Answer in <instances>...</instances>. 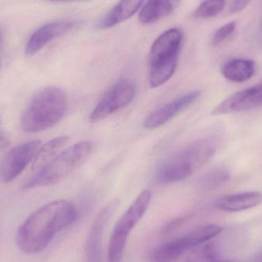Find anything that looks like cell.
I'll return each mask as SVG.
<instances>
[{
  "mask_svg": "<svg viewBox=\"0 0 262 262\" xmlns=\"http://www.w3.org/2000/svg\"><path fill=\"white\" fill-rule=\"evenodd\" d=\"M136 87L132 81L120 80L107 91L92 110L89 121L98 123L128 106L135 97Z\"/></svg>",
  "mask_w": 262,
  "mask_h": 262,
  "instance_id": "cell-8",
  "label": "cell"
},
{
  "mask_svg": "<svg viewBox=\"0 0 262 262\" xmlns=\"http://www.w3.org/2000/svg\"><path fill=\"white\" fill-rule=\"evenodd\" d=\"M69 142V137L66 136L57 137L48 141L45 144L41 145L38 149L33 162H32V169L38 171L52 160L55 156L66 149Z\"/></svg>",
  "mask_w": 262,
  "mask_h": 262,
  "instance_id": "cell-18",
  "label": "cell"
},
{
  "mask_svg": "<svg viewBox=\"0 0 262 262\" xmlns=\"http://www.w3.org/2000/svg\"><path fill=\"white\" fill-rule=\"evenodd\" d=\"M68 106L67 95L62 89L53 86L41 89L23 112L21 129L26 133L47 130L62 119Z\"/></svg>",
  "mask_w": 262,
  "mask_h": 262,
  "instance_id": "cell-3",
  "label": "cell"
},
{
  "mask_svg": "<svg viewBox=\"0 0 262 262\" xmlns=\"http://www.w3.org/2000/svg\"><path fill=\"white\" fill-rule=\"evenodd\" d=\"M143 1L144 0H120L106 15L101 23V28L110 29L129 19L138 12Z\"/></svg>",
  "mask_w": 262,
  "mask_h": 262,
  "instance_id": "cell-17",
  "label": "cell"
},
{
  "mask_svg": "<svg viewBox=\"0 0 262 262\" xmlns=\"http://www.w3.org/2000/svg\"><path fill=\"white\" fill-rule=\"evenodd\" d=\"M118 206V202L117 200L111 202L97 215L89 231L84 248L87 262H101V246L103 234L106 225L116 210Z\"/></svg>",
  "mask_w": 262,
  "mask_h": 262,
  "instance_id": "cell-12",
  "label": "cell"
},
{
  "mask_svg": "<svg viewBox=\"0 0 262 262\" xmlns=\"http://www.w3.org/2000/svg\"><path fill=\"white\" fill-rule=\"evenodd\" d=\"M183 36L180 29H170L152 43L149 53V84L152 89L164 84L175 73Z\"/></svg>",
  "mask_w": 262,
  "mask_h": 262,
  "instance_id": "cell-5",
  "label": "cell"
},
{
  "mask_svg": "<svg viewBox=\"0 0 262 262\" xmlns=\"http://www.w3.org/2000/svg\"><path fill=\"white\" fill-rule=\"evenodd\" d=\"M75 206L66 200H58L37 209L20 226L17 233L18 248L28 254L45 250L54 237L75 223Z\"/></svg>",
  "mask_w": 262,
  "mask_h": 262,
  "instance_id": "cell-1",
  "label": "cell"
},
{
  "mask_svg": "<svg viewBox=\"0 0 262 262\" xmlns=\"http://www.w3.org/2000/svg\"><path fill=\"white\" fill-rule=\"evenodd\" d=\"M216 137L195 140L165 160L157 168L156 178L163 184L183 181L204 166L220 147Z\"/></svg>",
  "mask_w": 262,
  "mask_h": 262,
  "instance_id": "cell-2",
  "label": "cell"
},
{
  "mask_svg": "<svg viewBox=\"0 0 262 262\" xmlns=\"http://www.w3.org/2000/svg\"><path fill=\"white\" fill-rule=\"evenodd\" d=\"M222 230L221 226L217 225L196 228L180 238L166 242L156 248L149 256V262L175 261L187 251L215 238L221 233Z\"/></svg>",
  "mask_w": 262,
  "mask_h": 262,
  "instance_id": "cell-7",
  "label": "cell"
},
{
  "mask_svg": "<svg viewBox=\"0 0 262 262\" xmlns=\"http://www.w3.org/2000/svg\"><path fill=\"white\" fill-rule=\"evenodd\" d=\"M261 83H262V81H261Z\"/></svg>",
  "mask_w": 262,
  "mask_h": 262,
  "instance_id": "cell-29",
  "label": "cell"
},
{
  "mask_svg": "<svg viewBox=\"0 0 262 262\" xmlns=\"http://www.w3.org/2000/svg\"><path fill=\"white\" fill-rule=\"evenodd\" d=\"M255 72V61L247 58H234L227 61L222 69L225 78L235 83L249 81Z\"/></svg>",
  "mask_w": 262,
  "mask_h": 262,
  "instance_id": "cell-16",
  "label": "cell"
},
{
  "mask_svg": "<svg viewBox=\"0 0 262 262\" xmlns=\"http://www.w3.org/2000/svg\"><path fill=\"white\" fill-rule=\"evenodd\" d=\"M252 262H262V249L259 252H257L256 255L252 260Z\"/></svg>",
  "mask_w": 262,
  "mask_h": 262,
  "instance_id": "cell-24",
  "label": "cell"
},
{
  "mask_svg": "<svg viewBox=\"0 0 262 262\" xmlns=\"http://www.w3.org/2000/svg\"><path fill=\"white\" fill-rule=\"evenodd\" d=\"M200 95V91H193L163 104L146 117L143 126L148 130H152L164 125L179 113L195 102Z\"/></svg>",
  "mask_w": 262,
  "mask_h": 262,
  "instance_id": "cell-11",
  "label": "cell"
},
{
  "mask_svg": "<svg viewBox=\"0 0 262 262\" xmlns=\"http://www.w3.org/2000/svg\"><path fill=\"white\" fill-rule=\"evenodd\" d=\"M261 203V192H246L223 197L216 202L215 206L220 210L235 212L252 209Z\"/></svg>",
  "mask_w": 262,
  "mask_h": 262,
  "instance_id": "cell-14",
  "label": "cell"
},
{
  "mask_svg": "<svg viewBox=\"0 0 262 262\" xmlns=\"http://www.w3.org/2000/svg\"><path fill=\"white\" fill-rule=\"evenodd\" d=\"M151 199L150 191H143L118 220L111 236L107 262H121L130 232L146 213Z\"/></svg>",
  "mask_w": 262,
  "mask_h": 262,
  "instance_id": "cell-6",
  "label": "cell"
},
{
  "mask_svg": "<svg viewBox=\"0 0 262 262\" xmlns=\"http://www.w3.org/2000/svg\"><path fill=\"white\" fill-rule=\"evenodd\" d=\"M230 172L223 168H217L206 172L200 177L199 183L206 189H213L220 187L229 181Z\"/></svg>",
  "mask_w": 262,
  "mask_h": 262,
  "instance_id": "cell-20",
  "label": "cell"
},
{
  "mask_svg": "<svg viewBox=\"0 0 262 262\" xmlns=\"http://www.w3.org/2000/svg\"><path fill=\"white\" fill-rule=\"evenodd\" d=\"M225 6V0H206L197 8L193 15L196 18H212L221 13Z\"/></svg>",
  "mask_w": 262,
  "mask_h": 262,
  "instance_id": "cell-21",
  "label": "cell"
},
{
  "mask_svg": "<svg viewBox=\"0 0 262 262\" xmlns=\"http://www.w3.org/2000/svg\"><path fill=\"white\" fill-rule=\"evenodd\" d=\"M260 30H261V37H262V21H261V29H260Z\"/></svg>",
  "mask_w": 262,
  "mask_h": 262,
  "instance_id": "cell-27",
  "label": "cell"
},
{
  "mask_svg": "<svg viewBox=\"0 0 262 262\" xmlns=\"http://www.w3.org/2000/svg\"><path fill=\"white\" fill-rule=\"evenodd\" d=\"M3 140H4V129H3V122L0 118V144L3 143Z\"/></svg>",
  "mask_w": 262,
  "mask_h": 262,
  "instance_id": "cell-25",
  "label": "cell"
},
{
  "mask_svg": "<svg viewBox=\"0 0 262 262\" xmlns=\"http://www.w3.org/2000/svg\"><path fill=\"white\" fill-rule=\"evenodd\" d=\"M93 149L90 141H81L63 149L23 185V189L56 184L67 178L89 158Z\"/></svg>",
  "mask_w": 262,
  "mask_h": 262,
  "instance_id": "cell-4",
  "label": "cell"
},
{
  "mask_svg": "<svg viewBox=\"0 0 262 262\" xmlns=\"http://www.w3.org/2000/svg\"><path fill=\"white\" fill-rule=\"evenodd\" d=\"M235 28H236V23L230 21L217 29L216 32L214 34L213 38H212V44L214 46H219L223 43L235 32Z\"/></svg>",
  "mask_w": 262,
  "mask_h": 262,
  "instance_id": "cell-22",
  "label": "cell"
},
{
  "mask_svg": "<svg viewBox=\"0 0 262 262\" xmlns=\"http://www.w3.org/2000/svg\"><path fill=\"white\" fill-rule=\"evenodd\" d=\"M49 1H52V2H62V1H68V0H49Z\"/></svg>",
  "mask_w": 262,
  "mask_h": 262,
  "instance_id": "cell-26",
  "label": "cell"
},
{
  "mask_svg": "<svg viewBox=\"0 0 262 262\" xmlns=\"http://www.w3.org/2000/svg\"><path fill=\"white\" fill-rule=\"evenodd\" d=\"M181 0H147L139 13L138 20L143 25L152 24L168 16L178 7Z\"/></svg>",
  "mask_w": 262,
  "mask_h": 262,
  "instance_id": "cell-15",
  "label": "cell"
},
{
  "mask_svg": "<svg viewBox=\"0 0 262 262\" xmlns=\"http://www.w3.org/2000/svg\"><path fill=\"white\" fill-rule=\"evenodd\" d=\"M75 26V21L64 20L44 25L35 31L29 38L26 45V55L31 56L35 55L49 42L64 35L66 32L73 29Z\"/></svg>",
  "mask_w": 262,
  "mask_h": 262,
  "instance_id": "cell-13",
  "label": "cell"
},
{
  "mask_svg": "<svg viewBox=\"0 0 262 262\" xmlns=\"http://www.w3.org/2000/svg\"><path fill=\"white\" fill-rule=\"evenodd\" d=\"M251 0H234L231 6V12H237L243 10L247 5L249 4Z\"/></svg>",
  "mask_w": 262,
  "mask_h": 262,
  "instance_id": "cell-23",
  "label": "cell"
},
{
  "mask_svg": "<svg viewBox=\"0 0 262 262\" xmlns=\"http://www.w3.org/2000/svg\"><path fill=\"white\" fill-rule=\"evenodd\" d=\"M41 146V140H34L10 149L0 163V180L5 183L13 181L33 162Z\"/></svg>",
  "mask_w": 262,
  "mask_h": 262,
  "instance_id": "cell-9",
  "label": "cell"
},
{
  "mask_svg": "<svg viewBox=\"0 0 262 262\" xmlns=\"http://www.w3.org/2000/svg\"><path fill=\"white\" fill-rule=\"evenodd\" d=\"M1 38H2V35H1V32H0V41H1Z\"/></svg>",
  "mask_w": 262,
  "mask_h": 262,
  "instance_id": "cell-28",
  "label": "cell"
},
{
  "mask_svg": "<svg viewBox=\"0 0 262 262\" xmlns=\"http://www.w3.org/2000/svg\"><path fill=\"white\" fill-rule=\"evenodd\" d=\"M262 107V83L249 89L235 92L219 104L213 115H228L237 112H246Z\"/></svg>",
  "mask_w": 262,
  "mask_h": 262,
  "instance_id": "cell-10",
  "label": "cell"
},
{
  "mask_svg": "<svg viewBox=\"0 0 262 262\" xmlns=\"http://www.w3.org/2000/svg\"><path fill=\"white\" fill-rule=\"evenodd\" d=\"M187 262H239L233 260H224L220 258L213 243H204L194 248Z\"/></svg>",
  "mask_w": 262,
  "mask_h": 262,
  "instance_id": "cell-19",
  "label": "cell"
}]
</instances>
